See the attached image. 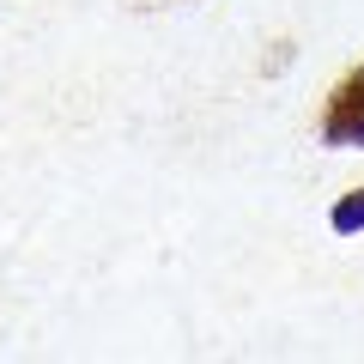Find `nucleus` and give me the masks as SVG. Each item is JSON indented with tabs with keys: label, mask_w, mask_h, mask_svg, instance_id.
I'll list each match as a JSON object with an SVG mask.
<instances>
[{
	"label": "nucleus",
	"mask_w": 364,
	"mask_h": 364,
	"mask_svg": "<svg viewBox=\"0 0 364 364\" xmlns=\"http://www.w3.org/2000/svg\"><path fill=\"white\" fill-rule=\"evenodd\" d=\"M322 146H334V152H364V61L328 91V104H322Z\"/></svg>",
	"instance_id": "obj_1"
},
{
	"label": "nucleus",
	"mask_w": 364,
	"mask_h": 364,
	"mask_svg": "<svg viewBox=\"0 0 364 364\" xmlns=\"http://www.w3.org/2000/svg\"><path fill=\"white\" fill-rule=\"evenodd\" d=\"M328 225H334V237H352V231H364V188L340 195V200H334V213H328Z\"/></svg>",
	"instance_id": "obj_2"
}]
</instances>
